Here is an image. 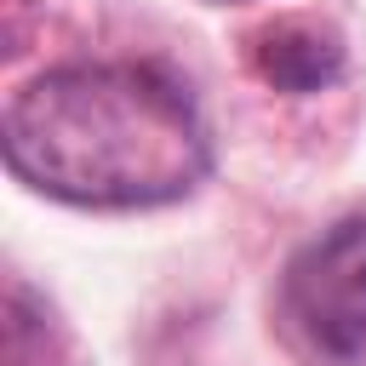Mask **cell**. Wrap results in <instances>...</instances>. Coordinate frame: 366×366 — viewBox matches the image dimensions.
Here are the masks:
<instances>
[{
  "label": "cell",
  "instance_id": "1",
  "mask_svg": "<svg viewBox=\"0 0 366 366\" xmlns=\"http://www.w3.org/2000/svg\"><path fill=\"white\" fill-rule=\"evenodd\" d=\"M6 166L51 200L132 212L183 200L212 166V137L177 74L69 63L6 103Z\"/></svg>",
  "mask_w": 366,
  "mask_h": 366
},
{
  "label": "cell",
  "instance_id": "2",
  "mask_svg": "<svg viewBox=\"0 0 366 366\" xmlns=\"http://www.w3.org/2000/svg\"><path fill=\"white\" fill-rule=\"evenodd\" d=\"M286 320L332 366H366V217L320 229L280 280Z\"/></svg>",
  "mask_w": 366,
  "mask_h": 366
},
{
  "label": "cell",
  "instance_id": "3",
  "mask_svg": "<svg viewBox=\"0 0 366 366\" xmlns=\"http://www.w3.org/2000/svg\"><path fill=\"white\" fill-rule=\"evenodd\" d=\"M252 63L274 92H320L343 74V40L320 17H280L252 40Z\"/></svg>",
  "mask_w": 366,
  "mask_h": 366
}]
</instances>
